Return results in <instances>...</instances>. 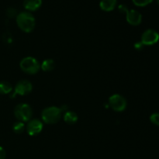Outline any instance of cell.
Instances as JSON below:
<instances>
[{
	"mask_svg": "<svg viewBox=\"0 0 159 159\" xmlns=\"http://www.w3.org/2000/svg\"><path fill=\"white\" fill-rule=\"evenodd\" d=\"M144 45L143 44V43H141V41L137 42V43H134V48L136 50H142L143 47H144Z\"/></svg>",
	"mask_w": 159,
	"mask_h": 159,
	"instance_id": "21",
	"label": "cell"
},
{
	"mask_svg": "<svg viewBox=\"0 0 159 159\" xmlns=\"http://www.w3.org/2000/svg\"><path fill=\"white\" fill-rule=\"evenodd\" d=\"M150 120L155 125L159 126V113H155L151 115Z\"/></svg>",
	"mask_w": 159,
	"mask_h": 159,
	"instance_id": "18",
	"label": "cell"
},
{
	"mask_svg": "<svg viewBox=\"0 0 159 159\" xmlns=\"http://www.w3.org/2000/svg\"><path fill=\"white\" fill-rule=\"evenodd\" d=\"M12 87L9 82H0V94H9L12 92Z\"/></svg>",
	"mask_w": 159,
	"mask_h": 159,
	"instance_id": "14",
	"label": "cell"
},
{
	"mask_svg": "<svg viewBox=\"0 0 159 159\" xmlns=\"http://www.w3.org/2000/svg\"><path fill=\"white\" fill-rule=\"evenodd\" d=\"M134 2V4L137 6H141V7H143V6H146L148 4H150L151 2H152L153 0H132Z\"/></svg>",
	"mask_w": 159,
	"mask_h": 159,
	"instance_id": "16",
	"label": "cell"
},
{
	"mask_svg": "<svg viewBox=\"0 0 159 159\" xmlns=\"http://www.w3.org/2000/svg\"><path fill=\"white\" fill-rule=\"evenodd\" d=\"M6 15L9 18H13V17L16 16H17V12L16 9L13 7H9L8 8L7 10H6Z\"/></svg>",
	"mask_w": 159,
	"mask_h": 159,
	"instance_id": "17",
	"label": "cell"
},
{
	"mask_svg": "<svg viewBox=\"0 0 159 159\" xmlns=\"http://www.w3.org/2000/svg\"><path fill=\"white\" fill-rule=\"evenodd\" d=\"M54 68H55V63L52 59H46L42 62L40 65V68L43 71H51L54 70Z\"/></svg>",
	"mask_w": 159,
	"mask_h": 159,
	"instance_id": "13",
	"label": "cell"
},
{
	"mask_svg": "<svg viewBox=\"0 0 159 159\" xmlns=\"http://www.w3.org/2000/svg\"><path fill=\"white\" fill-rule=\"evenodd\" d=\"M109 105L116 112H122L127 107V101L124 96L114 94L109 99Z\"/></svg>",
	"mask_w": 159,
	"mask_h": 159,
	"instance_id": "5",
	"label": "cell"
},
{
	"mask_svg": "<svg viewBox=\"0 0 159 159\" xmlns=\"http://www.w3.org/2000/svg\"><path fill=\"white\" fill-rule=\"evenodd\" d=\"M159 40V34L154 30H147L141 35V42L144 45H153Z\"/></svg>",
	"mask_w": 159,
	"mask_h": 159,
	"instance_id": "6",
	"label": "cell"
},
{
	"mask_svg": "<svg viewBox=\"0 0 159 159\" xmlns=\"http://www.w3.org/2000/svg\"><path fill=\"white\" fill-rule=\"evenodd\" d=\"M20 66L23 72L29 75L36 74L40 68V65L38 61L33 57H26L22 59Z\"/></svg>",
	"mask_w": 159,
	"mask_h": 159,
	"instance_id": "3",
	"label": "cell"
},
{
	"mask_svg": "<svg viewBox=\"0 0 159 159\" xmlns=\"http://www.w3.org/2000/svg\"><path fill=\"white\" fill-rule=\"evenodd\" d=\"M3 40H4V41L6 42V43H11V42H12V36L9 35V34L6 33V34H5V35L3 36Z\"/></svg>",
	"mask_w": 159,
	"mask_h": 159,
	"instance_id": "20",
	"label": "cell"
},
{
	"mask_svg": "<svg viewBox=\"0 0 159 159\" xmlns=\"http://www.w3.org/2000/svg\"><path fill=\"white\" fill-rule=\"evenodd\" d=\"M42 0H23V7L28 11H36L41 6Z\"/></svg>",
	"mask_w": 159,
	"mask_h": 159,
	"instance_id": "10",
	"label": "cell"
},
{
	"mask_svg": "<svg viewBox=\"0 0 159 159\" xmlns=\"http://www.w3.org/2000/svg\"><path fill=\"white\" fill-rule=\"evenodd\" d=\"M61 110L57 107H47L41 113L42 120L48 124H57L61 117Z\"/></svg>",
	"mask_w": 159,
	"mask_h": 159,
	"instance_id": "2",
	"label": "cell"
},
{
	"mask_svg": "<svg viewBox=\"0 0 159 159\" xmlns=\"http://www.w3.org/2000/svg\"><path fill=\"white\" fill-rule=\"evenodd\" d=\"M64 120L68 124H74L77 122L78 116L75 112L66 111L64 115Z\"/></svg>",
	"mask_w": 159,
	"mask_h": 159,
	"instance_id": "12",
	"label": "cell"
},
{
	"mask_svg": "<svg viewBox=\"0 0 159 159\" xmlns=\"http://www.w3.org/2000/svg\"><path fill=\"white\" fill-rule=\"evenodd\" d=\"M25 128H26V126L23 124V122H21V121H19V122L15 123L12 126V129H13V131L15 132L16 134H22L23 131H24Z\"/></svg>",
	"mask_w": 159,
	"mask_h": 159,
	"instance_id": "15",
	"label": "cell"
},
{
	"mask_svg": "<svg viewBox=\"0 0 159 159\" xmlns=\"http://www.w3.org/2000/svg\"><path fill=\"white\" fill-rule=\"evenodd\" d=\"M118 10L120 12H122V13H126V12L128 10V8H127V6L126 5L121 4L118 6Z\"/></svg>",
	"mask_w": 159,
	"mask_h": 159,
	"instance_id": "19",
	"label": "cell"
},
{
	"mask_svg": "<svg viewBox=\"0 0 159 159\" xmlns=\"http://www.w3.org/2000/svg\"><path fill=\"white\" fill-rule=\"evenodd\" d=\"M33 89V85L30 82L27 80H20L18 83L16 85L15 89H14V95H20V96H26L30 94Z\"/></svg>",
	"mask_w": 159,
	"mask_h": 159,
	"instance_id": "7",
	"label": "cell"
},
{
	"mask_svg": "<svg viewBox=\"0 0 159 159\" xmlns=\"http://www.w3.org/2000/svg\"><path fill=\"white\" fill-rule=\"evenodd\" d=\"M26 130L30 136H36L43 130V124L37 119L30 120L26 126Z\"/></svg>",
	"mask_w": 159,
	"mask_h": 159,
	"instance_id": "8",
	"label": "cell"
},
{
	"mask_svg": "<svg viewBox=\"0 0 159 159\" xmlns=\"http://www.w3.org/2000/svg\"><path fill=\"white\" fill-rule=\"evenodd\" d=\"M116 2L117 0H101L99 2V6L103 11L110 12L115 9Z\"/></svg>",
	"mask_w": 159,
	"mask_h": 159,
	"instance_id": "11",
	"label": "cell"
},
{
	"mask_svg": "<svg viewBox=\"0 0 159 159\" xmlns=\"http://www.w3.org/2000/svg\"><path fill=\"white\" fill-rule=\"evenodd\" d=\"M14 115L19 121L28 122L30 120L33 115V110L30 106L26 103H21L17 105L14 110Z\"/></svg>",
	"mask_w": 159,
	"mask_h": 159,
	"instance_id": "4",
	"label": "cell"
},
{
	"mask_svg": "<svg viewBox=\"0 0 159 159\" xmlns=\"http://www.w3.org/2000/svg\"><path fill=\"white\" fill-rule=\"evenodd\" d=\"M157 2H158V4L159 5V0H157Z\"/></svg>",
	"mask_w": 159,
	"mask_h": 159,
	"instance_id": "23",
	"label": "cell"
},
{
	"mask_svg": "<svg viewBox=\"0 0 159 159\" xmlns=\"http://www.w3.org/2000/svg\"><path fill=\"white\" fill-rule=\"evenodd\" d=\"M6 158V152L2 147H0V159Z\"/></svg>",
	"mask_w": 159,
	"mask_h": 159,
	"instance_id": "22",
	"label": "cell"
},
{
	"mask_svg": "<svg viewBox=\"0 0 159 159\" xmlns=\"http://www.w3.org/2000/svg\"><path fill=\"white\" fill-rule=\"evenodd\" d=\"M16 23L22 31L30 33L35 27L36 21L34 16L30 12H21L17 14Z\"/></svg>",
	"mask_w": 159,
	"mask_h": 159,
	"instance_id": "1",
	"label": "cell"
},
{
	"mask_svg": "<svg viewBox=\"0 0 159 159\" xmlns=\"http://www.w3.org/2000/svg\"><path fill=\"white\" fill-rule=\"evenodd\" d=\"M126 19L129 24L132 26H138L142 21V16L135 9H129L126 12Z\"/></svg>",
	"mask_w": 159,
	"mask_h": 159,
	"instance_id": "9",
	"label": "cell"
}]
</instances>
